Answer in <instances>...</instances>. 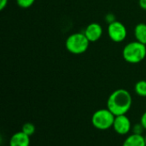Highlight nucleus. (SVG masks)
<instances>
[{"mask_svg": "<svg viewBox=\"0 0 146 146\" xmlns=\"http://www.w3.org/2000/svg\"><path fill=\"white\" fill-rule=\"evenodd\" d=\"M113 129L119 135H126L129 133V132L132 130V124L130 119L126 114L115 116L113 124Z\"/></svg>", "mask_w": 146, "mask_h": 146, "instance_id": "nucleus-6", "label": "nucleus"}, {"mask_svg": "<svg viewBox=\"0 0 146 146\" xmlns=\"http://www.w3.org/2000/svg\"><path fill=\"white\" fill-rule=\"evenodd\" d=\"M90 41L84 33H74L70 34L65 42L66 49L73 54H81L86 52Z\"/></svg>", "mask_w": 146, "mask_h": 146, "instance_id": "nucleus-3", "label": "nucleus"}, {"mask_svg": "<svg viewBox=\"0 0 146 146\" xmlns=\"http://www.w3.org/2000/svg\"><path fill=\"white\" fill-rule=\"evenodd\" d=\"M145 144H146V135L145 136Z\"/></svg>", "mask_w": 146, "mask_h": 146, "instance_id": "nucleus-19", "label": "nucleus"}, {"mask_svg": "<svg viewBox=\"0 0 146 146\" xmlns=\"http://www.w3.org/2000/svg\"><path fill=\"white\" fill-rule=\"evenodd\" d=\"M115 115L108 108L97 110L92 116V126L100 131H106L113 127Z\"/></svg>", "mask_w": 146, "mask_h": 146, "instance_id": "nucleus-4", "label": "nucleus"}, {"mask_svg": "<svg viewBox=\"0 0 146 146\" xmlns=\"http://www.w3.org/2000/svg\"><path fill=\"white\" fill-rule=\"evenodd\" d=\"M133 98L131 94L124 89H119L110 94L107 101V108L115 116L126 114L131 108Z\"/></svg>", "mask_w": 146, "mask_h": 146, "instance_id": "nucleus-1", "label": "nucleus"}, {"mask_svg": "<svg viewBox=\"0 0 146 146\" xmlns=\"http://www.w3.org/2000/svg\"><path fill=\"white\" fill-rule=\"evenodd\" d=\"M134 90L136 94L141 97H146V81L141 80L136 83L134 86Z\"/></svg>", "mask_w": 146, "mask_h": 146, "instance_id": "nucleus-11", "label": "nucleus"}, {"mask_svg": "<svg viewBox=\"0 0 146 146\" xmlns=\"http://www.w3.org/2000/svg\"><path fill=\"white\" fill-rule=\"evenodd\" d=\"M134 36L136 40L146 45V24L139 23L134 28Z\"/></svg>", "mask_w": 146, "mask_h": 146, "instance_id": "nucleus-10", "label": "nucleus"}, {"mask_svg": "<svg viewBox=\"0 0 146 146\" xmlns=\"http://www.w3.org/2000/svg\"><path fill=\"white\" fill-rule=\"evenodd\" d=\"M122 56L127 63H140L146 57V45L138 40L130 42L123 48Z\"/></svg>", "mask_w": 146, "mask_h": 146, "instance_id": "nucleus-2", "label": "nucleus"}, {"mask_svg": "<svg viewBox=\"0 0 146 146\" xmlns=\"http://www.w3.org/2000/svg\"><path fill=\"white\" fill-rule=\"evenodd\" d=\"M84 34L90 42H96L101 38L103 34V28L100 24L92 22L86 28Z\"/></svg>", "mask_w": 146, "mask_h": 146, "instance_id": "nucleus-7", "label": "nucleus"}, {"mask_svg": "<svg viewBox=\"0 0 146 146\" xmlns=\"http://www.w3.org/2000/svg\"><path fill=\"white\" fill-rule=\"evenodd\" d=\"M140 123L143 126V127L145 128V130H146V112H145L142 114V116L140 118Z\"/></svg>", "mask_w": 146, "mask_h": 146, "instance_id": "nucleus-16", "label": "nucleus"}, {"mask_svg": "<svg viewBox=\"0 0 146 146\" xmlns=\"http://www.w3.org/2000/svg\"><path fill=\"white\" fill-rule=\"evenodd\" d=\"M9 0H0V9L3 10L8 4Z\"/></svg>", "mask_w": 146, "mask_h": 146, "instance_id": "nucleus-17", "label": "nucleus"}, {"mask_svg": "<svg viewBox=\"0 0 146 146\" xmlns=\"http://www.w3.org/2000/svg\"><path fill=\"white\" fill-rule=\"evenodd\" d=\"M122 146H146L145 139L143 134L132 133L124 140Z\"/></svg>", "mask_w": 146, "mask_h": 146, "instance_id": "nucleus-9", "label": "nucleus"}, {"mask_svg": "<svg viewBox=\"0 0 146 146\" xmlns=\"http://www.w3.org/2000/svg\"><path fill=\"white\" fill-rule=\"evenodd\" d=\"M139 6L142 9L146 10V0H139Z\"/></svg>", "mask_w": 146, "mask_h": 146, "instance_id": "nucleus-18", "label": "nucleus"}, {"mask_svg": "<svg viewBox=\"0 0 146 146\" xmlns=\"http://www.w3.org/2000/svg\"><path fill=\"white\" fill-rule=\"evenodd\" d=\"M9 146H30V136L22 131L14 133L9 139Z\"/></svg>", "mask_w": 146, "mask_h": 146, "instance_id": "nucleus-8", "label": "nucleus"}, {"mask_svg": "<svg viewBox=\"0 0 146 146\" xmlns=\"http://www.w3.org/2000/svg\"><path fill=\"white\" fill-rule=\"evenodd\" d=\"M108 34L111 40L119 43L126 39L127 35V31L123 23L119 21H115L109 24Z\"/></svg>", "mask_w": 146, "mask_h": 146, "instance_id": "nucleus-5", "label": "nucleus"}, {"mask_svg": "<svg viewBox=\"0 0 146 146\" xmlns=\"http://www.w3.org/2000/svg\"><path fill=\"white\" fill-rule=\"evenodd\" d=\"M35 130H36L35 126H34L33 123H31V122H27V123H25V124L22 126V128H21V131H22L24 133H26L27 135L30 136V137H31L32 135L34 134Z\"/></svg>", "mask_w": 146, "mask_h": 146, "instance_id": "nucleus-12", "label": "nucleus"}, {"mask_svg": "<svg viewBox=\"0 0 146 146\" xmlns=\"http://www.w3.org/2000/svg\"><path fill=\"white\" fill-rule=\"evenodd\" d=\"M145 128L143 127V126L141 125V123L139 124H136L134 125V126L133 127V133H137V134H142L144 132Z\"/></svg>", "mask_w": 146, "mask_h": 146, "instance_id": "nucleus-14", "label": "nucleus"}, {"mask_svg": "<svg viewBox=\"0 0 146 146\" xmlns=\"http://www.w3.org/2000/svg\"><path fill=\"white\" fill-rule=\"evenodd\" d=\"M34 2H35V0H16L17 5L22 9L30 8L34 3Z\"/></svg>", "mask_w": 146, "mask_h": 146, "instance_id": "nucleus-13", "label": "nucleus"}, {"mask_svg": "<svg viewBox=\"0 0 146 146\" xmlns=\"http://www.w3.org/2000/svg\"><path fill=\"white\" fill-rule=\"evenodd\" d=\"M105 20H106V22L110 24V23H111V22H115V21H116L115 20V16H114V15L113 14H108L107 15H106V17H105Z\"/></svg>", "mask_w": 146, "mask_h": 146, "instance_id": "nucleus-15", "label": "nucleus"}]
</instances>
